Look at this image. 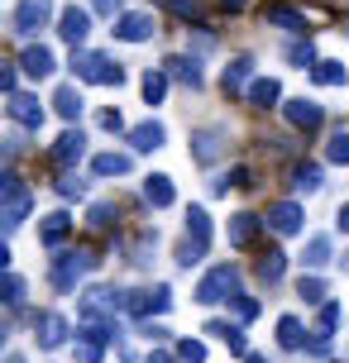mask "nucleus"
<instances>
[{
	"mask_svg": "<svg viewBox=\"0 0 349 363\" xmlns=\"http://www.w3.org/2000/svg\"><path fill=\"white\" fill-rule=\"evenodd\" d=\"M34 211V191L19 182V172H5L0 177V220H5V230H19L24 220Z\"/></svg>",
	"mask_w": 349,
	"mask_h": 363,
	"instance_id": "1",
	"label": "nucleus"
},
{
	"mask_svg": "<svg viewBox=\"0 0 349 363\" xmlns=\"http://www.w3.org/2000/svg\"><path fill=\"white\" fill-rule=\"evenodd\" d=\"M92 268H96V258L87 254V249H67V254H57V258H53L48 277H53V287H57V291H72Z\"/></svg>",
	"mask_w": 349,
	"mask_h": 363,
	"instance_id": "2",
	"label": "nucleus"
},
{
	"mask_svg": "<svg viewBox=\"0 0 349 363\" xmlns=\"http://www.w3.org/2000/svg\"><path fill=\"white\" fill-rule=\"evenodd\" d=\"M72 72L82 77V82H96V86H120V82H125V67L111 62L106 53H77Z\"/></svg>",
	"mask_w": 349,
	"mask_h": 363,
	"instance_id": "3",
	"label": "nucleus"
},
{
	"mask_svg": "<svg viewBox=\"0 0 349 363\" xmlns=\"http://www.w3.org/2000/svg\"><path fill=\"white\" fill-rule=\"evenodd\" d=\"M239 287V268L235 263H221V268H211L201 277V287H196V301L201 306H216V301H230V291Z\"/></svg>",
	"mask_w": 349,
	"mask_h": 363,
	"instance_id": "4",
	"label": "nucleus"
},
{
	"mask_svg": "<svg viewBox=\"0 0 349 363\" xmlns=\"http://www.w3.org/2000/svg\"><path fill=\"white\" fill-rule=\"evenodd\" d=\"M48 19H53V0H19V5H15V34L19 38H34Z\"/></svg>",
	"mask_w": 349,
	"mask_h": 363,
	"instance_id": "5",
	"label": "nucleus"
},
{
	"mask_svg": "<svg viewBox=\"0 0 349 363\" xmlns=\"http://www.w3.org/2000/svg\"><path fill=\"white\" fill-rule=\"evenodd\" d=\"M172 306V291L158 282V287L148 291H129V315H139V320H148V315H158V311Z\"/></svg>",
	"mask_w": 349,
	"mask_h": 363,
	"instance_id": "6",
	"label": "nucleus"
},
{
	"mask_svg": "<svg viewBox=\"0 0 349 363\" xmlns=\"http://www.w3.org/2000/svg\"><path fill=\"white\" fill-rule=\"evenodd\" d=\"M153 34H158L153 15H139V10H129V15L115 19V38H125V43H148Z\"/></svg>",
	"mask_w": 349,
	"mask_h": 363,
	"instance_id": "7",
	"label": "nucleus"
},
{
	"mask_svg": "<svg viewBox=\"0 0 349 363\" xmlns=\"http://www.w3.org/2000/svg\"><path fill=\"white\" fill-rule=\"evenodd\" d=\"M34 335L43 349H62L67 345V320L57 311H43V315H34Z\"/></svg>",
	"mask_w": 349,
	"mask_h": 363,
	"instance_id": "8",
	"label": "nucleus"
},
{
	"mask_svg": "<svg viewBox=\"0 0 349 363\" xmlns=\"http://www.w3.org/2000/svg\"><path fill=\"white\" fill-rule=\"evenodd\" d=\"M57 34L67 38V43H87V34H92V15H87V10H77V5H67V10H62V15H57Z\"/></svg>",
	"mask_w": 349,
	"mask_h": 363,
	"instance_id": "9",
	"label": "nucleus"
},
{
	"mask_svg": "<svg viewBox=\"0 0 349 363\" xmlns=\"http://www.w3.org/2000/svg\"><path fill=\"white\" fill-rule=\"evenodd\" d=\"M19 72H29L34 82H43V77H53V72H57L53 48H43V43H29V48H24V57H19Z\"/></svg>",
	"mask_w": 349,
	"mask_h": 363,
	"instance_id": "10",
	"label": "nucleus"
},
{
	"mask_svg": "<svg viewBox=\"0 0 349 363\" xmlns=\"http://www.w3.org/2000/svg\"><path fill=\"white\" fill-rule=\"evenodd\" d=\"M282 115L292 120V129H306V134L326 125V110L316 106V101H287V106H282Z\"/></svg>",
	"mask_w": 349,
	"mask_h": 363,
	"instance_id": "11",
	"label": "nucleus"
},
{
	"mask_svg": "<svg viewBox=\"0 0 349 363\" xmlns=\"http://www.w3.org/2000/svg\"><path fill=\"white\" fill-rule=\"evenodd\" d=\"M10 120L24 125V129H38V125H43V106H38V96L15 91V96H10Z\"/></svg>",
	"mask_w": 349,
	"mask_h": 363,
	"instance_id": "12",
	"label": "nucleus"
},
{
	"mask_svg": "<svg viewBox=\"0 0 349 363\" xmlns=\"http://www.w3.org/2000/svg\"><path fill=\"white\" fill-rule=\"evenodd\" d=\"M221 148H225V129H196L192 134V158L196 163H216Z\"/></svg>",
	"mask_w": 349,
	"mask_h": 363,
	"instance_id": "13",
	"label": "nucleus"
},
{
	"mask_svg": "<svg viewBox=\"0 0 349 363\" xmlns=\"http://www.w3.org/2000/svg\"><path fill=\"white\" fill-rule=\"evenodd\" d=\"M301 206H297V201H277L273 211H268V225H273L277 235H297V230H301Z\"/></svg>",
	"mask_w": 349,
	"mask_h": 363,
	"instance_id": "14",
	"label": "nucleus"
},
{
	"mask_svg": "<svg viewBox=\"0 0 349 363\" xmlns=\"http://www.w3.org/2000/svg\"><path fill=\"white\" fill-rule=\"evenodd\" d=\"M82 153H87V134H82V129H67V134L53 144V163L57 167H72Z\"/></svg>",
	"mask_w": 349,
	"mask_h": 363,
	"instance_id": "15",
	"label": "nucleus"
},
{
	"mask_svg": "<svg viewBox=\"0 0 349 363\" xmlns=\"http://www.w3.org/2000/svg\"><path fill=\"white\" fill-rule=\"evenodd\" d=\"M144 201L153 206V211L172 206V201H177V191H172V177H163V172H148V177H144Z\"/></svg>",
	"mask_w": 349,
	"mask_h": 363,
	"instance_id": "16",
	"label": "nucleus"
},
{
	"mask_svg": "<svg viewBox=\"0 0 349 363\" xmlns=\"http://www.w3.org/2000/svg\"><path fill=\"white\" fill-rule=\"evenodd\" d=\"M72 235V216L67 211H53V216H43V225H38V239L48 244V249H57L62 239Z\"/></svg>",
	"mask_w": 349,
	"mask_h": 363,
	"instance_id": "17",
	"label": "nucleus"
},
{
	"mask_svg": "<svg viewBox=\"0 0 349 363\" xmlns=\"http://www.w3.org/2000/svg\"><path fill=\"white\" fill-rule=\"evenodd\" d=\"M167 67V77H177V82H182V86H201V62H196V57H187V53H177V57H167L163 62Z\"/></svg>",
	"mask_w": 349,
	"mask_h": 363,
	"instance_id": "18",
	"label": "nucleus"
},
{
	"mask_svg": "<svg viewBox=\"0 0 349 363\" xmlns=\"http://www.w3.org/2000/svg\"><path fill=\"white\" fill-rule=\"evenodd\" d=\"M258 225H263L258 216H249V211H239V216L230 220V244H235V249H249V244L258 239Z\"/></svg>",
	"mask_w": 349,
	"mask_h": 363,
	"instance_id": "19",
	"label": "nucleus"
},
{
	"mask_svg": "<svg viewBox=\"0 0 349 363\" xmlns=\"http://www.w3.org/2000/svg\"><path fill=\"white\" fill-rule=\"evenodd\" d=\"M129 144L139 148V153H153V148H163V125L158 120H144V125L129 129Z\"/></svg>",
	"mask_w": 349,
	"mask_h": 363,
	"instance_id": "20",
	"label": "nucleus"
},
{
	"mask_svg": "<svg viewBox=\"0 0 349 363\" xmlns=\"http://www.w3.org/2000/svg\"><path fill=\"white\" fill-rule=\"evenodd\" d=\"M282 272H287V254H282V249H268V254L258 258V282L277 287V282H282Z\"/></svg>",
	"mask_w": 349,
	"mask_h": 363,
	"instance_id": "21",
	"label": "nucleus"
},
{
	"mask_svg": "<svg viewBox=\"0 0 349 363\" xmlns=\"http://www.w3.org/2000/svg\"><path fill=\"white\" fill-rule=\"evenodd\" d=\"M206 335H221L225 345H230V354L249 359V345H244V330H239V325H230V320H211V325H206Z\"/></svg>",
	"mask_w": 349,
	"mask_h": 363,
	"instance_id": "22",
	"label": "nucleus"
},
{
	"mask_svg": "<svg viewBox=\"0 0 349 363\" xmlns=\"http://www.w3.org/2000/svg\"><path fill=\"white\" fill-rule=\"evenodd\" d=\"M53 110L67 120V125H72V120H82V91H77V86H57L53 91Z\"/></svg>",
	"mask_w": 349,
	"mask_h": 363,
	"instance_id": "23",
	"label": "nucleus"
},
{
	"mask_svg": "<svg viewBox=\"0 0 349 363\" xmlns=\"http://www.w3.org/2000/svg\"><path fill=\"white\" fill-rule=\"evenodd\" d=\"M263 24H282V29H292V34H306V19L297 15L292 5H268V10H263Z\"/></svg>",
	"mask_w": 349,
	"mask_h": 363,
	"instance_id": "24",
	"label": "nucleus"
},
{
	"mask_svg": "<svg viewBox=\"0 0 349 363\" xmlns=\"http://www.w3.org/2000/svg\"><path fill=\"white\" fill-rule=\"evenodd\" d=\"M187 239H192V244H201V249H211V216H206L201 206H192V211H187Z\"/></svg>",
	"mask_w": 349,
	"mask_h": 363,
	"instance_id": "25",
	"label": "nucleus"
},
{
	"mask_svg": "<svg viewBox=\"0 0 349 363\" xmlns=\"http://www.w3.org/2000/svg\"><path fill=\"white\" fill-rule=\"evenodd\" d=\"M249 77H254V62H249V57H235V62H230V67H225V91H230V96H235V91L254 86V82H249Z\"/></svg>",
	"mask_w": 349,
	"mask_h": 363,
	"instance_id": "26",
	"label": "nucleus"
},
{
	"mask_svg": "<svg viewBox=\"0 0 349 363\" xmlns=\"http://www.w3.org/2000/svg\"><path fill=\"white\" fill-rule=\"evenodd\" d=\"M92 172L96 177H125L129 172V153H96Z\"/></svg>",
	"mask_w": 349,
	"mask_h": 363,
	"instance_id": "27",
	"label": "nucleus"
},
{
	"mask_svg": "<svg viewBox=\"0 0 349 363\" xmlns=\"http://www.w3.org/2000/svg\"><path fill=\"white\" fill-rule=\"evenodd\" d=\"M249 101H254L258 110H268V106H277V101H282V86H277L273 77H258L254 86H249Z\"/></svg>",
	"mask_w": 349,
	"mask_h": 363,
	"instance_id": "28",
	"label": "nucleus"
},
{
	"mask_svg": "<svg viewBox=\"0 0 349 363\" xmlns=\"http://www.w3.org/2000/svg\"><path fill=\"white\" fill-rule=\"evenodd\" d=\"M287 62H292V67H301V72H311L316 62H321V57H316V48H311V38H292V43H287Z\"/></svg>",
	"mask_w": 349,
	"mask_h": 363,
	"instance_id": "29",
	"label": "nucleus"
},
{
	"mask_svg": "<svg viewBox=\"0 0 349 363\" xmlns=\"http://www.w3.org/2000/svg\"><path fill=\"white\" fill-rule=\"evenodd\" d=\"M301 263H306V268H326V263H331V239H326V235H311V239H306Z\"/></svg>",
	"mask_w": 349,
	"mask_h": 363,
	"instance_id": "30",
	"label": "nucleus"
},
{
	"mask_svg": "<svg viewBox=\"0 0 349 363\" xmlns=\"http://www.w3.org/2000/svg\"><path fill=\"white\" fill-rule=\"evenodd\" d=\"M101 349H106V340H96V335H87V330H82V340H77L72 359H77V363H101Z\"/></svg>",
	"mask_w": 349,
	"mask_h": 363,
	"instance_id": "31",
	"label": "nucleus"
},
{
	"mask_svg": "<svg viewBox=\"0 0 349 363\" xmlns=\"http://www.w3.org/2000/svg\"><path fill=\"white\" fill-rule=\"evenodd\" d=\"M292 186L297 191H321V163H297Z\"/></svg>",
	"mask_w": 349,
	"mask_h": 363,
	"instance_id": "32",
	"label": "nucleus"
},
{
	"mask_svg": "<svg viewBox=\"0 0 349 363\" xmlns=\"http://www.w3.org/2000/svg\"><path fill=\"white\" fill-rule=\"evenodd\" d=\"M277 345L301 349V320H297V315H282V320H277Z\"/></svg>",
	"mask_w": 349,
	"mask_h": 363,
	"instance_id": "33",
	"label": "nucleus"
},
{
	"mask_svg": "<svg viewBox=\"0 0 349 363\" xmlns=\"http://www.w3.org/2000/svg\"><path fill=\"white\" fill-rule=\"evenodd\" d=\"M311 77L321 82V86H345V62H316Z\"/></svg>",
	"mask_w": 349,
	"mask_h": 363,
	"instance_id": "34",
	"label": "nucleus"
},
{
	"mask_svg": "<svg viewBox=\"0 0 349 363\" xmlns=\"http://www.w3.org/2000/svg\"><path fill=\"white\" fill-rule=\"evenodd\" d=\"M163 96H167V72H148L144 77V101H148V106H158Z\"/></svg>",
	"mask_w": 349,
	"mask_h": 363,
	"instance_id": "35",
	"label": "nucleus"
},
{
	"mask_svg": "<svg viewBox=\"0 0 349 363\" xmlns=\"http://www.w3.org/2000/svg\"><path fill=\"white\" fill-rule=\"evenodd\" d=\"M5 306L10 311L24 306V277H15V272H5Z\"/></svg>",
	"mask_w": 349,
	"mask_h": 363,
	"instance_id": "36",
	"label": "nucleus"
},
{
	"mask_svg": "<svg viewBox=\"0 0 349 363\" xmlns=\"http://www.w3.org/2000/svg\"><path fill=\"white\" fill-rule=\"evenodd\" d=\"M297 296H306V301L316 306V301H326V282L311 272V277H301V282H297Z\"/></svg>",
	"mask_w": 349,
	"mask_h": 363,
	"instance_id": "37",
	"label": "nucleus"
},
{
	"mask_svg": "<svg viewBox=\"0 0 349 363\" xmlns=\"http://www.w3.org/2000/svg\"><path fill=\"white\" fill-rule=\"evenodd\" d=\"M326 158L331 163H349V129H340L331 144H326Z\"/></svg>",
	"mask_w": 349,
	"mask_h": 363,
	"instance_id": "38",
	"label": "nucleus"
},
{
	"mask_svg": "<svg viewBox=\"0 0 349 363\" xmlns=\"http://www.w3.org/2000/svg\"><path fill=\"white\" fill-rule=\"evenodd\" d=\"M177 359L182 363H206V345L201 340H182V345H177Z\"/></svg>",
	"mask_w": 349,
	"mask_h": 363,
	"instance_id": "39",
	"label": "nucleus"
},
{
	"mask_svg": "<svg viewBox=\"0 0 349 363\" xmlns=\"http://www.w3.org/2000/svg\"><path fill=\"white\" fill-rule=\"evenodd\" d=\"M230 306H235L239 320H254V315H258V301H254V296H244V291H235V296H230Z\"/></svg>",
	"mask_w": 349,
	"mask_h": 363,
	"instance_id": "40",
	"label": "nucleus"
},
{
	"mask_svg": "<svg viewBox=\"0 0 349 363\" xmlns=\"http://www.w3.org/2000/svg\"><path fill=\"white\" fill-rule=\"evenodd\" d=\"M201 258H206V249H201V244H192V239H187V244H182V254H177V263H182V268H196Z\"/></svg>",
	"mask_w": 349,
	"mask_h": 363,
	"instance_id": "41",
	"label": "nucleus"
},
{
	"mask_svg": "<svg viewBox=\"0 0 349 363\" xmlns=\"http://www.w3.org/2000/svg\"><path fill=\"white\" fill-rule=\"evenodd\" d=\"M57 191H62V196H67V201H72V196H87V182H82V177H72V172H67V177L57 182Z\"/></svg>",
	"mask_w": 349,
	"mask_h": 363,
	"instance_id": "42",
	"label": "nucleus"
},
{
	"mask_svg": "<svg viewBox=\"0 0 349 363\" xmlns=\"http://www.w3.org/2000/svg\"><path fill=\"white\" fill-rule=\"evenodd\" d=\"M111 220H115V206H111V201H101V206L92 211V225H96V230H111Z\"/></svg>",
	"mask_w": 349,
	"mask_h": 363,
	"instance_id": "43",
	"label": "nucleus"
},
{
	"mask_svg": "<svg viewBox=\"0 0 349 363\" xmlns=\"http://www.w3.org/2000/svg\"><path fill=\"white\" fill-rule=\"evenodd\" d=\"M120 5H125V0H92L96 15H111V19H120Z\"/></svg>",
	"mask_w": 349,
	"mask_h": 363,
	"instance_id": "44",
	"label": "nucleus"
},
{
	"mask_svg": "<svg viewBox=\"0 0 349 363\" xmlns=\"http://www.w3.org/2000/svg\"><path fill=\"white\" fill-rule=\"evenodd\" d=\"M101 129H111V134H120V129H125V120H120V110H101Z\"/></svg>",
	"mask_w": 349,
	"mask_h": 363,
	"instance_id": "45",
	"label": "nucleus"
},
{
	"mask_svg": "<svg viewBox=\"0 0 349 363\" xmlns=\"http://www.w3.org/2000/svg\"><path fill=\"white\" fill-rule=\"evenodd\" d=\"M172 10H177L182 19H192V15H196V0H172Z\"/></svg>",
	"mask_w": 349,
	"mask_h": 363,
	"instance_id": "46",
	"label": "nucleus"
},
{
	"mask_svg": "<svg viewBox=\"0 0 349 363\" xmlns=\"http://www.w3.org/2000/svg\"><path fill=\"white\" fill-rule=\"evenodd\" d=\"M0 86H5V96H15V67H5V72H0Z\"/></svg>",
	"mask_w": 349,
	"mask_h": 363,
	"instance_id": "47",
	"label": "nucleus"
},
{
	"mask_svg": "<svg viewBox=\"0 0 349 363\" xmlns=\"http://www.w3.org/2000/svg\"><path fill=\"white\" fill-rule=\"evenodd\" d=\"M148 363H182V359H177V354H163V349H158V354H148Z\"/></svg>",
	"mask_w": 349,
	"mask_h": 363,
	"instance_id": "48",
	"label": "nucleus"
},
{
	"mask_svg": "<svg viewBox=\"0 0 349 363\" xmlns=\"http://www.w3.org/2000/svg\"><path fill=\"white\" fill-rule=\"evenodd\" d=\"M335 225H340V230L349 235V206H340V216H335Z\"/></svg>",
	"mask_w": 349,
	"mask_h": 363,
	"instance_id": "49",
	"label": "nucleus"
},
{
	"mask_svg": "<svg viewBox=\"0 0 349 363\" xmlns=\"http://www.w3.org/2000/svg\"><path fill=\"white\" fill-rule=\"evenodd\" d=\"M225 10H244V0H225Z\"/></svg>",
	"mask_w": 349,
	"mask_h": 363,
	"instance_id": "50",
	"label": "nucleus"
},
{
	"mask_svg": "<svg viewBox=\"0 0 349 363\" xmlns=\"http://www.w3.org/2000/svg\"><path fill=\"white\" fill-rule=\"evenodd\" d=\"M244 363H268V359H263V354H249V359H244Z\"/></svg>",
	"mask_w": 349,
	"mask_h": 363,
	"instance_id": "51",
	"label": "nucleus"
},
{
	"mask_svg": "<svg viewBox=\"0 0 349 363\" xmlns=\"http://www.w3.org/2000/svg\"><path fill=\"white\" fill-rule=\"evenodd\" d=\"M5 363H24V359H19V354H10V359H5Z\"/></svg>",
	"mask_w": 349,
	"mask_h": 363,
	"instance_id": "52",
	"label": "nucleus"
}]
</instances>
